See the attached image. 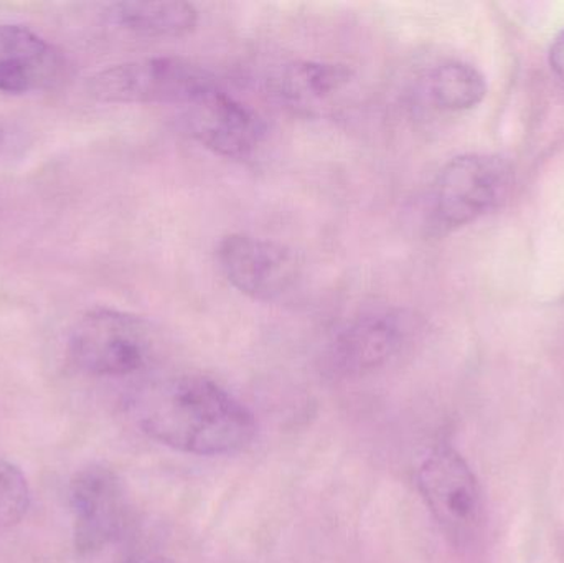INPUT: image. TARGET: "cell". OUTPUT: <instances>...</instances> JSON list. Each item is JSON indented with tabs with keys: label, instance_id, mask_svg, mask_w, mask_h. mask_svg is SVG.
<instances>
[{
	"label": "cell",
	"instance_id": "obj_1",
	"mask_svg": "<svg viewBox=\"0 0 564 563\" xmlns=\"http://www.w3.org/2000/svg\"><path fill=\"white\" fill-rule=\"evenodd\" d=\"M132 407L149 439L187 455H234L248 448L257 435L253 413L207 377L154 383L139 393Z\"/></svg>",
	"mask_w": 564,
	"mask_h": 563
},
{
	"label": "cell",
	"instance_id": "obj_2",
	"mask_svg": "<svg viewBox=\"0 0 564 563\" xmlns=\"http://www.w3.org/2000/svg\"><path fill=\"white\" fill-rule=\"evenodd\" d=\"M218 88L215 76L191 59L151 56L101 69L89 78L91 96L124 105H191Z\"/></svg>",
	"mask_w": 564,
	"mask_h": 563
},
{
	"label": "cell",
	"instance_id": "obj_3",
	"mask_svg": "<svg viewBox=\"0 0 564 563\" xmlns=\"http://www.w3.org/2000/svg\"><path fill=\"white\" fill-rule=\"evenodd\" d=\"M155 333L134 314L95 310L85 314L69 336V357L95 377H126L141 372L154 359Z\"/></svg>",
	"mask_w": 564,
	"mask_h": 563
},
{
	"label": "cell",
	"instance_id": "obj_4",
	"mask_svg": "<svg viewBox=\"0 0 564 563\" xmlns=\"http://www.w3.org/2000/svg\"><path fill=\"white\" fill-rule=\"evenodd\" d=\"M510 187V169L492 155L469 154L441 169L427 195L426 225L443 235L499 207Z\"/></svg>",
	"mask_w": 564,
	"mask_h": 563
},
{
	"label": "cell",
	"instance_id": "obj_5",
	"mask_svg": "<svg viewBox=\"0 0 564 563\" xmlns=\"http://www.w3.org/2000/svg\"><path fill=\"white\" fill-rule=\"evenodd\" d=\"M417 488L444 534L463 545L479 528V485L463 456L441 445L430 453L417 469Z\"/></svg>",
	"mask_w": 564,
	"mask_h": 563
},
{
	"label": "cell",
	"instance_id": "obj_6",
	"mask_svg": "<svg viewBox=\"0 0 564 563\" xmlns=\"http://www.w3.org/2000/svg\"><path fill=\"white\" fill-rule=\"evenodd\" d=\"M69 508L76 551L95 554L118 542L131 524L124 483L112 469L93 465L69 481Z\"/></svg>",
	"mask_w": 564,
	"mask_h": 563
},
{
	"label": "cell",
	"instance_id": "obj_7",
	"mask_svg": "<svg viewBox=\"0 0 564 563\" xmlns=\"http://www.w3.org/2000/svg\"><path fill=\"white\" fill-rule=\"evenodd\" d=\"M217 264L235 290L261 303L281 300L291 293L301 277V267L291 248L248 234L221 238Z\"/></svg>",
	"mask_w": 564,
	"mask_h": 563
},
{
	"label": "cell",
	"instance_id": "obj_8",
	"mask_svg": "<svg viewBox=\"0 0 564 563\" xmlns=\"http://www.w3.org/2000/svg\"><path fill=\"white\" fill-rule=\"evenodd\" d=\"M185 122L198 144L228 159L253 154L267 134L257 111L220 88L185 106Z\"/></svg>",
	"mask_w": 564,
	"mask_h": 563
},
{
	"label": "cell",
	"instance_id": "obj_9",
	"mask_svg": "<svg viewBox=\"0 0 564 563\" xmlns=\"http://www.w3.org/2000/svg\"><path fill=\"white\" fill-rule=\"evenodd\" d=\"M411 320L401 310H380L348 323L332 340L328 364L341 376H361L390 362L410 336Z\"/></svg>",
	"mask_w": 564,
	"mask_h": 563
},
{
	"label": "cell",
	"instance_id": "obj_10",
	"mask_svg": "<svg viewBox=\"0 0 564 563\" xmlns=\"http://www.w3.org/2000/svg\"><path fill=\"white\" fill-rule=\"evenodd\" d=\"M63 56L29 26L0 23V91H43L62 78Z\"/></svg>",
	"mask_w": 564,
	"mask_h": 563
},
{
	"label": "cell",
	"instance_id": "obj_11",
	"mask_svg": "<svg viewBox=\"0 0 564 563\" xmlns=\"http://www.w3.org/2000/svg\"><path fill=\"white\" fill-rule=\"evenodd\" d=\"M109 17L128 32L155 39H178L198 25L197 7L181 0L165 2H119L109 7Z\"/></svg>",
	"mask_w": 564,
	"mask_h": 563
},
{
	"label": "cell",
	"instance_id": "obj_12",
	"mask_svg": "<svg viewBox=\"0 0 564 563\" xmlns=\"http://www.w3.org/2000/svg\"><path fill=\"white\" fill-rule=\"evenodd\" d=\"M355 72L344 63L302 59L282 68L278 91L294 105L307 106L334 98L354 82Z\"/></svg>",
	"mask_w": 564,
	"mask_h": 563
},
{
	"label": "cell",
	"instance_id": "obj_13",
	"mask_svg": "<svg viewBox=\"0 0 564 563\" xmlns=\"http://www.w3.org/2000/svg\"><path fill=\"white\" fill-rule=\"evenodd\" d=\"M426 91L436 108L444 111H466L476 108L487 95L484 76L474 66L447 62L427 76Z\"/></svg>",
	"mask_w": 564,
	"mask_h": 563
},
{
	"label": "cell",
	"instance_id": "obj_14",
	"mask_svg": "<svg viewBox=\"0 0 564 563\" xmlns=\"http://www.w3.org/2000/svg\"><path fill=\"white\" fill-rule=\"evenodd\" d=\"M30 488L25 476L12 463L0 459V528H12L25 518Z\"/></svg>",
	"mask_w": 564,
	"mask_h": 563
},
{
	"label": "cell",
	"instance_id": "obj_15",
	"mask_svg": "<svg viewBox=\"0 0 564 563\" xmlns=\"http://www.w3.org/2000/svg\"><path fill=\"white\" fill-rule=\"evenodd\" d=\"M550 63H552L553 72L564 82V30L556 36L550 50Z\"/></svg>",
	"mask_w": 564,
	"mask_h": 563
},
{
	"label": "cell",
	"instance_id": "obj_16",
	"mask_svg": "<svg viewBox=\"0 0 564 563\" xmlns=\"http://www.w3.org/2000/svg\"><path fill=\"white\" fill-rule=\"evenodd\" d=\"M7 136H9V132H7V129L3 128L2 124H0V151H2L3 148H6Z\"/></svg>",
	"mask_w": 564,
	"mask_h": 563
},
{
	"label": "cell",
	"instance_id": "obj_17",
	"mask_svg": "<svg viewBox=\"0 0 564 563\" xmlns=\"http://www.w3.org/2000/svg\"><path fill=\"white\" fill-rule=\"evenodd\" d=\"M129 563H165V562H129Z\"/></svg>",
	"mask_w": 564,
	"mask_h": 563
}]
</instances>
